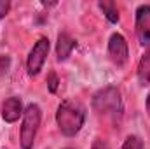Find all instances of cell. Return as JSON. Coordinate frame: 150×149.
Here are the masks:
<instances>
[{"mask_svg":"<svg viewBox=\"0 0 150 149\" xmlns=\"http://www.w3.org/2000/svg\"><path fill=\"white\" fill-rule=\"evenodd\" d=\"M86 121V109L75 100H63L56 111V123L63 135H77Z\"/></svg>","mask_w":150,"mask_h":149,"instance_id":"cell-1","label":"cell"},{"mask_svg":"<svg viewBox=\"0 0 150 149\" xmlns=\"http://www.w3.org/2000/svg\"><path fill=\"white\" fill-rule=\"evenodd\" d=\"M93 111L100 116H112L113 119L122 114L120 91L115 86H107L93 95Z\"/></svg>","mask_w":150,"mask_h":149,"instance_id":"cell-2","label":"cell"},{"mask_svg":"<svg viewBox=\"0 0 150 149\" xmlns=\"http://www.w3.org/2000/svg\"><path fill=\"white\" fill-rule=\"evenodd\" d=\"M42 112L37 104H28L23 112V125H21V149H33V142L40 126Z\"/></svg>","mask_w":150,"mask_h":149,"instance_id":"cell-3","label":"cell"},{"mask_svg":"<svg viewBox=\"0 0 150 149\" xmlns=\"http://www.w3.org/2000/svg\"><path fill=\"white\" fill-rule=\"evenodd\" d=\"M49 49H51V42L47 37H40L35 42V46L32 47L28 58H26V69H28V74L30 75H37L44 63H45V58L49 54Z\"/></svg>","mask_w":150,"mask_h":149,"instance_id":"cell-4","label":"cell"},{"mask_svg":"<svg viewBox=\"0 0 150 149\" xmlns=\"http://www.w3.org/2000/svg\"><path fill=\"white\" fill-rule=\"evenodd\" d=\"M108 54L110 60L117 67L126 65L127 58H129V47H127V40L120 34H112V37L108 40Z\"/></svg>","mask_w":150,"mask_h":149,"instance_id":"cell-5","label":"cell"},{"mask_svg":"<svg viewBox=\"0 0 150 149\" xmlns=\"http://www.w3.org/2000/svg\"><path fill=\"white\" fill-rule=\"evenodd\" d=\"M136 37L143 46H150V5L143 4L136 9Z\"/></svg>","mask_w":150,"mask_h":149,"instance_id":"cell-6","label":"cell"},{"mask_svg":"<svg viewBox=\"0 0 150 149\" xmlns=\"http://www.w3.org/2000/svg\"><path fill=\"white\" fill-rule=\"evenodd\" d=\"M23 112H25V109H23L21 98H18V97H9L2 104V117L7 123H16L19 119V116H23Z\"/></svg>","mask_w":150,"mask_h":149,"instance_id":"cell-7","label":"cell"},{"mask_svg":"<svg viewBox=\"0 0 150 149\" xmlns=\"http://www.w3.org/2000/svg\"><path fill=\"white\" fill-rule=\"evenodd\" d=\"M75 46H77V40L74 37H70L65 32L59 34L58 35V42H56V56H58V62H65L72 54Z\"/></svg>","mask_w":150,"mask_h":149,"instance_id":"cell-8","label":"cell"},{"mask_svg":"<svg viewBox=\"0 0 150 149\" xmlns=\"http://www.w3.org/2000/svg\"><path fill=\"white\" fill-rule=\"evenodd\" d=\"M136 74H138L140 84H143V86L150 84V49L142 54L140 63H138V72H136Z\"/></svg>","mask_w":150,"mask_h":149,"instance_id":"cell-9","label":"cell"},{"mask_svg":"<svg viewBox=\"0 0 150 149\" xmlns=\"http://www.w3.org/2000/svg\"><path fill=\"white\" fill-rule=\"evenodd\" d=\"M98 7L103 11L105 18L110 21V23H117L119 21V9L115 5V2H110V0H103L98 4Z\"/></svg>","mask_w":150,"mask_h":149,"instance_id":"cell-10","label":"cell"},{"mask_svg":"<svg viewBox=\"0 0 150 149\" xmlns=\"http://www.w3.org/2000/svg\"><path fill=\"white\" fill-rule=\"evenodd\" d=\"M120 149H143V140L138 135H129L124 140V144H122Z\"/></svg>","mask_w":150,"mask_h":149,"instance_id":"cell-11","label":"cell"},{"mask_svg":"<svg viewBox=\"0 0 150 149\" xmlns=\"http://www.w3.org/2000/svg\"><path fill=\"white\" fill-rule=\"evenodd\" d=\"M47 86H49V90H51L52 93L58 90V75L54 74V72H49V77H47Z\"/></svg>","mask_w":150,"mask_h":149,"instance_id":"cell-12","label":"cell"},{"mask_svg":"<svg viewBox=\"0 0 150 149\" xmlns=\"http://www.w3.org/2000/svg\"><path fill=\"white\" fill-rule=\"evenodd\" d=\"M9 9H11V2L9 0H0V19L7 16Z\"/></svg>","mask_w":150,"mask_h":149,"instance_id":"cell-13","label":"cell"},{"mask_svg":"<svg viewBox=\"0 0 150 149\" xmlns=\"http://www.w3.org/2000/svg\"><path fill=\"white\" fill-rule=\"evenodd\" d=\"M91 149H110V148L107 146V142H105V140H101V139H96V140L93 142Z\"/></svg>","mask_w":150,"mask_h":149,"instance_id":"cell-14","label":"cell"},{"mask_svg":"<svg viewBox=\"0 0 150 149\" xmlns=\"http://www.w3.org/2000/svg\"><path fill=\"white\" fill-rule=\"evenodd\" d=\"M4 65H5V67H9V58H5V56H0V74H4V72H5Z\"/></svg>","mask_w":150,"mask_h":149,"instance_id":"cell-15","label":"cell"},{"mask_svg":"<svg viewBox=\"0 0 150 149\" xmlns=\"http://www.w3.org/2000/svg\"><path fill=\"white\" fill-rule=\"evenodd\" d=\"M147 111L150 114V93H149V97H147Z\"/></svg>","mask_w":150,"mask_h":149,"instance_id":"cell-16","label":"cell"},{"mask_svg":"<svg viewBox=\"0 0 150 149\" xmlns=\"http://www.w3.org/2000/svg\"><path fill=\"white\" fill-rule=\"evenodd\" d=\"M67 149H70V148H67Z\"/></svg>","mask_w":150,"mask_h":149,"instance_id":"cell-17","label":"cell"}]
</instances>
